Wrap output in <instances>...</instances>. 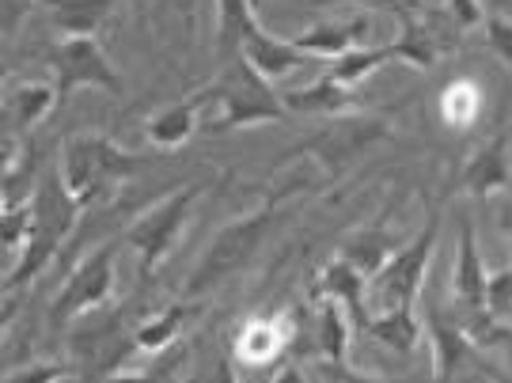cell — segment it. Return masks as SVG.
<instances>
[{
  "label": "cell",
  "instance_id": "6da1fadb",
  "mask_svg": "<svg viewBox=\"0 0 512 383\" xmlns=\"http://www.w3.org/2000/svg\"><path fill=\"white\" fill-rule=\"evenodd\" d=\"M84 213V205L73 198V190L65 186L61 171H46L42 183H38L35 198H31V239L23 247V255L16 258V266L4 274V289L19 292L35 281L54 255H61L65 239L73 236L76 220Z\"/></svg>",
  "mask_w": 512,
  "mask_h": 383
},
{
  "label": "cell",
  "instance_id": "7a4b0ae2",
  "mask_svg": "<svg viewBox=\"0 0 512 383\" xmlns=\"http://www.w3.org/2000/svg\"><path fill=\"white\" fill-rule=\"evenodd\" d=\"M148 160L141 152H129L107 133H76L61 145L57 171L65 186L73 190V198L92 209L99 198H110L122 183H129Z\"/></svg>",
  "mask_w": 512,
  "mask_h": 383
},
{
  "label": "cell",
  "instance_id": "3957f363",
  "mask_svg": "<svg viewBox=\"0 0 512 383\" xmlns=\"http://www.w3.org/2000/svg\"><path fill=\"white\" fill-rule=\"evenodd\" d=\"M274 224H277V194H270L262 205L228 220L217 236L209 239V247L202 251L198 266L186 277V296L198 300L209 289H220L228 277H236L243 266H251V258L262 251V243L274 232Z\"/></svg>",
  "mask_w": 512,
  "mask_h": 383
},
{
  "label": "cell",
  "instance_id": "277c9868",
  "mask_svg": "<svg viewBox=\"0 0 512 383\" xmlns=\"http://www.w3.org/2000/svg\"><path fill=\"white\" fill-rule=\"evenodd\" d=\"M198 95L209 103H217V118H213V133H236V129H255V126H270V122H285L289 110L281 103V95L274 92L270 80L262 76L243 61V57H232L217 69V76L198 88Z\"/></svg>",
  "mask_w": 512,
  "mask_h": 383
},
{
  "label": "cell",
  "instance_id": "5b68a950",
  "mask_svg": "<svg viewBox=\"0 0 512 383\" xmlns=\"http://www.w3.org/2000/svg\"><path fill=\"white\" fill-rule=\"evenodd\" d=\"M391 141V122L380 110H353L342 118H327V126L311 133L308 141H300L293 152L277 156V167L293 164L296 156H308L315 167H323L330 183H338L353 167L365 160L372 148Z\"/></svg>",
  "mask_w": 512,
  "mask_h": 383
},
{
  "label": "cell",
  "instance_id": "8992f818",
  "mask_svg": "<svg viewBox=\"0 0 512 383\" xmlns=\"http://www.w3.org/2000/svg\"><path fill=\"white\" fill-rule=\"evenodd\" d=\"M440 220H444V213H440V209H429L425 220H421L418 236L406 239L403 247L387 258L384 270L368 281V296H365L368 315H372V311L414 308V304H418L421 292H425L429 266H433V255H437Z\"/></svg>",
  "mask_w": 512,
  "mask_h": 383
},
{
  "label": "cell",
  "instance_id": "52a82bcc",
  "mask_svg": "<svg viewBox=\"0 0 512 383\" xmlns=\"http://www.w3.org/2000/svg\"><path fill=\"white\" fill-rule=\"evenodd\" d=\"M205 186H209L205 179L179 186V190H171L167 198H160L156 205H148L145 213H137V217L129 220L122 243L137 255L145 277L156 274L167 258H171V251L179 247V239H183L186 224L194 217V205L205 194Z\"/></svg>",
  "mask_w": 512,
  "mask_h": 383
},
{
  "label": "cell",
  "instance_id": "ba28073f",
  "mask_svg": "<svg viewBox=\"0 0 512 383\" xmlns=\"http://www.w3.org/2000/svg\"><path fill=\"white\" fill-rule=\"evenodd\" d=\"M114 285H118V243L92 247L61 281L54 304H50V323L65 327V323H73L88 311L107 308Z\"/></svg>",
  "mask_w": 512,
  "mask_h": 383
},
{
  "label": "cell",
  "instance_id": "9c48e42d",
  "mask_svg": "<svg viewBox=\"0 0 512 383\" xmlns=\"http://www.w3.org/2000/svg\"><path fill=\"white\" fill-rule=\"evenodd\" d=\"M46 65L54 73L57 107H65L80 88H99V92L122 95V73L114 69L107 50L99 46V38H61L54 50L46 54Z\"/></svg>",
  "mask_w": 512,
  "mask_h": 383
},
{
  "label": "cell",
  "instance_id": "30bf717a",
  "mask_svg": "<svg viewBox=\"0 0 512 383\" xmlns=\"http://www.w3.org/2000/svg\"><path fill=\"white\" fill-rule=\"evenodd\" d=\"M421 323H425V338H429V353H433V380L437 383H452L471 368H490L482 357V346L467 327V319H456L452 311L440 308L437 300H429Z\"/></svg>",
  "mask_w": 512,
  "mask_h": 383
},
{
  "label": "cell",
  "instance_id": "8fae6325",
  "mask_svg": "<svg viewBox=\"0 0 512 383\" xmlns=\"http://www.w3.org/2000/svg\"><path fill=\"white\" fill-rule=\"evenodd\" d=\"M486 292H490V270L482 262V251H478V236L471 217H459V232H456V262H452V277H448V296L456 311H486Z\"/></svg>",
  "mask_w": 512,
  "mask_h": 383
},
{
  "label": "cell",
  "instance_id": "7c38bea8",
  "mask_svg": "<svg viewBox=\"0 0 512 383\" xmlns=\"http://www.w3.org/2000/svg\"><path fill=\"white\" fill-rule=\"evenodd\" d=\"M289 346H293V315H281V319L258 315V319H247L243 330L236 334L232 361L251 368L281 365V357L289 353Z\"/></svg>",
  "mask_w": 512,
  "mask_h": 383
},
{
  "label": "cell",
  "instance_id": "4fadbf2b",
  "mask_svg": "<svg viewBox=\"0 0 512 383\" xmlns=\"http://www.w3.org/2000/svg\"><path fill=\"white\" fill-rule=\"evenodd\" d=\"M512 179V156H509V133H497L490 141L467 156V164L459 171V190L467 198H494Z\"/></svg>",
  "mask_w": 512,
  "mask_h": 383
},
{
  "label": "cell",
  "instance_id": "5bb4252c",
  "mask_svg": "<svg viewBox=\"0 0 512 383\" xmlns=\"http://www.w3.org/2000/svg\"><path fill=\"white\" fill-rule=\"evenodd\" d=\"M239 57L255 69L262 80H270V84H277V80H285V76L300 73V69H308L315 57L304 54L300 46H293V38H277L270 35L262 23H258L251 35L243 38V46H239Z\"/></svg>",
  "mask_w": 512,
  "mask_h": 383
},
{
  "label": "cell",
  "instance_id": "9a60e30c",
  "mask_svg": "<svg viewBox=\"0 0 512 383\" xmlns=\"http://www.w3.org/2000/svg\"><path fill=\"white\" fill-rule=\"evenodd\" d=\"M57 110V88L46 80H16L4 95V133H16L27 141V133L46 122Z\"/></svg>",
  "mask_w": 512,
  "mask_h": 383
},
{
  "label": "cell",
  "instance_id": "2e32d148",
  "mask_svg": "<svg viewBox=\"0 0 512 383\" xmlns=\"http://www.w3.org/2000/svg\"><path fill=\"white\" fill-rule=\"evenodd\" d=\"M315 300H334V304H342V308L353 315V323L361 327L365 323V296H368V277L349 262V258L334 255L319 270V277H315Z\"/></svg>",
  "mask_w": 512,
  "mask_h": 383
},
{
  "label": "cell",
  "instance_id": "e0dca14e",
  "mask_svg": "<svg viewBox=\"0 0 512 383\" xmlns=\"http://www.w3.org/2000/svg\"><path fill=\"white\" fill-rule=\"evenodd\" d=\"M372 27L368 16H353V19H334V23H315L308 31L293 35V46H300L304 54H311L315 61H338L342 54L365 46V35Z\"/></svg>",
  "mask_w": 512,
  "mask_h": 383
},
{
  "label": "cell",
  "instance_id": "ac0fdd59",
  "mask_svg": "<svg viewBox=\"0 0 512 383\" xmlns=\"http://www.w3.org/2000/svg\"><path fill=\"white\" fill-rule=\"evenodd\" d=\"M202 110H205V99L198 92L179 99V103H171V107L156 110L145 126V141L152 148H160V152H175V148H183L186 141L198 133Z\"/></svg>",
  "mask_w": 512,
  "mask_h": 383
},
{
  "label": "cell",
  "instance_id": "d6986e66",
  "mask_svg": "<svg viewBox=\"0 0 512 383\" xmlns=\"http://www.w3.org/2000/svg\"><path fill=\"white\" fill-rule=\"evenodd\" d=\"M281 103L289 114H311V118H342V114H353V110H361L357 103V95L342 88V84H334L327 73L319 76V80H311L304 88H293V92L281 95Z\"/></svg>",
  "mask_w": 512,
  "mask_h": 383
},
{
  "label": "cell",
  "instance_id": "ffe728a7",
  "mask_svg": "<svg viewBox=\"0 0 512 383\" xmlns=\"http://www.w3.org/2000/svg\"><path fill=\"white\" fill-rule=\"evenodd\" d=\"M361 330L376 346H384L387 353H399V357H410L425 338V323H421V315H414V308L372 311L361 323Z\"/></svg>",
  "mask_w": 512,
  "mask_h": 383
},
{
  "label": "cell",
  "instance_id": "44dd1931",
  "mask_svg": "<svg viewBox=\"0 0 512 383\" xmlns=\"http://www.w3.org/2000/svg\"><path fill=\"white\" fill-rule=\"evenodd\" d=\"M118 0H38V8L54 23L61 38H95Z\"/></svg>",
  "mask_w": 512,
  "mask_h": 383
},
{
  "label": "cell",
  "instance_id": "7402d4cb",
  "mask_svg": "<svg viewBox=\"0 0 512 383\" xmlns=\"http://www.w3.org/2000/svg\"><path fill=\"white\" fill-rule=\"evenodd\" d=\"M399 247H403V239L395 236V232H387L384 224H368V228H357V232H349V236L342 239V251H338V255L349 258V262L372 281Z\"/></svg>",
  "mask_w": 512,
  "mask_h": 383
},
{
  "label": "cell",
  "instance_id": "603a6c76",
  "mask_svg": "<svg viewBox=\"0 0 512 383\" xmlns=\"http://www.w3.org/2000/svg\"><path fill=\"white\" fill-rule=\"evenodd\" d=\"M353 315L334 300H319L315 311V346L323 353L327 365H342L349 361V342H353Z\"/></svg>",
  "mask_w": 512,
  "mask_h": 383
},
{
  "label": "cell",
  "instance_id": "cb8c5ba5",
  "mask_svg": "<svg viewBox=\"0 0 512 383\" xmlns=\"http://www.w3.org/2000/svg\"><path fill=\"white\" fill-rule=\"evenodd\" d=\"M190 315H194V304H171V308L148 315L145 323H137V330H133V346L141 349V353H148V357L167 353V349L183 338Z\"/></svg>",
  "mask_w": 512,
  "mask_h": 383
},
{
  "label": "cell",
  "instance_id": "d4e9b609",
  "mask_svg": "<svg viewBox=\"0 0 512 383\" xmlns=\"http://www.w3.org/2000/svg\"><path fill=\"white\" fill-rule=\"evenodd\" d=\"M258 27L255 4L251 0H217V57L220 65L239 57L243 38Z\"/></svg>",
  "mask_w": 512,
  "mask_h": 383
},
{
  "label": "cell",
  "instance_id": "484cf974",
  "mask_svg": "<svg viewBox=\"0 0 512 383\" xmlns=\"http://www.w3.org/2000/svg\"><path fill=\"white\" fill-rule=\"evenodd\" d=\"M387 61H395L391 42H380V46H357V50L342 54L338 61H330L327 76L334 80V84H342V88H349V92H357V84H365L372 73H380Z\"/></svg>",
  "mask_w": 512,
  "mask_h": 383
},
{
  "label": "cell",
  "instance_id": "4316f807",
  "mask_svg": "<svg viewBox=\"0 0 512 383\" xmlns=\"http://www.w3.org/2000/svg\"><path fill=\"white\" fill-rule=\"evenodd\" d=\"M391 50H395V61H403L410 69H433L437 65V38L429 27H421L414 16L403 19V31L391 38Z\"/></svg>",
  "mask_w": 512,
  "mask_h": 383
},
{
  "label": "cell",
  "instance_id": "83f0119b",
  "mask_svg": "<svg viewBox=\"0 0 512 383\" xmlns=\"http://www.w3.org/2000/svg\"><path fill=\"white\" fill-rule=\"evenodd\" d=\"M478 110H482V92L475 80H456L437 99V114L448 129H467L478 118Z\"/></svg>",
  "mask_w": 512,
  "mask_h": 383
},
{
  "label": "cell",
  "instance_id": "f1b7e54d",
  "mask_svg": "<svg viewBox=\"0 0 512 383\" xmlns=\"http://www.w3.org/2000/svg\"><path fill=\"white\" fill-rule=\"evenodd\" d=\"M467 327H471L478 346L494 349V353H501V357L512 365V323L509 319H497V315H490V311H475V315H467Z\"/></svg>",
  "mask_w": 512,
  "mask_h": 383
},
{
  "label": "cell",
  "instance_id": "f546056e",
  "mask_svg": "<svg viewBox=\"0 0 512 383\" xmlns=\"http://www.w3.org/2000/svg\"><path fill=\"white\" fill-rule=\"evenodd\" d=\"M482 38H486V50L512 73V16H505V12H486Z\"/></svg>",
  "mask_w": 512,
  "mask_h": 383
},
{
  "label": "cell",
  "instance_id": "4dcf8cb0",
  "mask_svg": "<svg viewBox=\"0 0 512 383\" xmlns=\"http://www.w3.org/2000/svg\"><path fill=\"white\" fill-rule=\"evenodd\" d=\"M323 376H327V383H437L433 376H387V372H361V368H353L349 361H342V365H327V361H323Z\"/></svg>",
  "mask_w": 512,
  "mask_h": 383
},
{
  "label": "cell",
  "instance_id": "1f68e13d",
  "mask_svg": "<svg viewBox=\"0 0 512 383\" xmlns=\"http://www.w3.org/2000/svg\"><path fill=\"white\" fill-rule=\"evenodd\" d=\"M4 255L19 258L27 239H31V205H16V209H4Z\"/></svg>",
  "mask_w": 512,
  "mask_h": 383
},
{
  "label": "cell",
  "instance_id": "d6a6232c",
  "mask_svg": "<svg viewBox=\"0 0 512 383\" xmlns=\"http://www.w3.org/2000/svg\"><path fill=\"white\" fill-rule=\"evenodd\" d=\"M65 376H69L65 361H31V365L12 368L4 383H61Z\"/></svg>",
  "mask_w": 512,
  "mask_h": 383
},
{
  "label": "cell",
  "instance_id": "836d02e7",
  "mask_svg": "<svg viewBox=\"0 0 512 383\" xmlns=\"http://www.w3.org/2000/svg\"><path fill=\"white\" fill-rule=\"evenodd\" d=\"M486 311H490V315H497V319H505V315L512 311V266H505V270H494V274H490Z\"/></svg>",
  "mask_w": 512,
  "mask_h": 383
},
{
  "label": "cell",
  "instance_id": "e575fe53",
  "mask_svg": "<svg viewBox=\"0 0 512 383\" xmlns=\"http://www.w3.org/2000/svg\"><path fill=\"white\" fill-rule=\"evenodd\" d=\"M448 4V12L456 19L463 31H471V27H482L486 23V12H482V4L478 0H444Z\"/></svg>",
  "mask_w": 512,
  "mask_h": 383
},
{
  "label": "cell",
  "instance_id": "d590c367",
  "mask_svg": "<svg viewBox=\"0 0 512 383\" xmlns=\"http://www.w3.org/2000/svg\"><path fill=\"white\" fill-rule=\"evenodd\" d=\"M202 383H239V368H236V361L232 357H220L217 361V368L205 376Z\"/></svg>",
  "mask_w": 512,
  "mask_h": 383
},
{
  "label": "cell",
  "instance_id": "8d00e7d4",
  "mask_svg": "<svg viewBox=\"0 0 512 383\" xmlns=\"http://www.w3.org/2000/svg\"><path fill=\"white\" fill-rule=\"evenodd\" d=\"M277 368L281 365H262V368L243 365L239 368V383H277Z\"/></svg>",
  "mask_w": 512,
  "mask_h": 383
},
{
  "label": "cell",
  "instance_id": "74e56055",
  "mask_svg": "<svg viewBox=\"0 0 512 383\" xmlns=\"http://www.w3.org/2000/svg\"><path fill=\"white\" fill-rule=\"evenodd\" d=\"M107 383H167L160 372H118V376H110Z\"/></svg>",
  "mask_w": 512,
  "mask_h": 383
},
{
  "label": "cell",
  "instance_id": "f35d334b",
  "mask_svg": "<svg viewBox=\"0 0 512 383\" xmlns=\"http://www.w3.org/2000/svg\"><path fill=\"white\" fill-rule=\"evenodd\" d=\"M277 383H308V380H304V372L296 365H281L277 368Z\"/></svg>",
  "mask_w": 512,
  "mask_h": 383
},
{
  "label": "cell",
  "instance_id": "ab89813d",
  "mask_svg": "<svg viewBox=\"0 0 512 383\" xmlns=\"http://www.w3.org/2000/svg\"><path fill=\"white\" fill-rule=\"evenodd\" d=\"M251 4H255V12H258V4H262V0H251Z\"/></svg>",
  "mask_w": 512,
  "mask_h": 383
},
{
  "label": "cell",
  "instance_id": "60d3db41",
  "mask_svg": "<svg viewBox=\"0 0 512 383\" xmlns=\"http://www.w3.org/2000/svg\"><path fill=\"white\" fill-rule=\"evenodd\" d=\"M156 4H164V0H156Z\"/></svg>",
  "mask_w": 512,
  "mask_h": 383
},
{
  "label": "cell",
  "instance_id": "b9f144b4",
  "mask_svg": "<svg viewBox=\"0 0 512 383\" xmlns=\"http://www.w3.org/2000/svg\"><path fill=\"white\" fill-rule=\"evenodd\" d=\"M190 4H194V0H190Z\"/></svg>",
  "mask_w": 512,
  "mask_h": 383
}]
</instances>
